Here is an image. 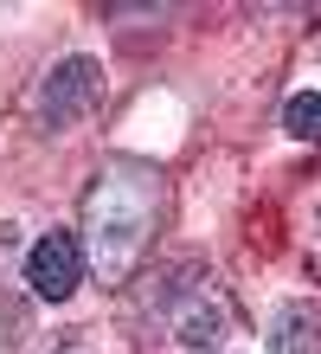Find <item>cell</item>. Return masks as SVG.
Instances as JSON below:
<instances>
[{"label": "cell", "instance_id": "obj_1", "mask_svg": "<svg viewBox=\"0 0 321 354\" xmlns=\"http://www.w3.org/2000/svg\"><path fill=\"white\" fill-rule=\"evenodd\" d=\"M161 206H167V180L155 168H142V161H110L90 180V194H84V252L97 258V270L110 283L128 277L135 258L148 252Z\"/></svg>", "mask_w": 321, "mask_h": 354}, {"label": "cell", "instance_id": "obj_2", "mask_svg": "<svg viewBox=\"0 0 321 354\" xmlns=\"http://www.w3.org/2000/svg\"><path fill=\"white\" fill-rule=\"evenodd\" d=\"M97 91H103L97 58H64V65H52L46 91H39V122H46V129H64V122H77V116L97 103Z\"/></svg>", "mask_w": 321, "mask_h": 354}, {"label": "cell", "instance_id": "obj_3", "mask_svg": "<svg viewBox=\"0 0 321 354\" xmlns=\"http://www.w3.org/2000/svg\"><path fill=\"white\" fill-rule=\"evenodd\" d=\"M26 277H32V297H46V303L77 297V283H84V239L77 232H46L32 245V258H26Z\"/></svg>", "mask_w": 321, "mask_h": 354}, {"label": "cell", "instance_id": "obj_4", "mask_svg": "<svg viewBox=\"0 0 321 354\" xmlns=\"http://www.w3.org/2000/svg\"><path fill=\"white\" fill-rule=\"evenodd\" d=\"M270 354H321V309L315 303H289L270 322Z\"/></svg>", "mask_w": 321, "mask_h": 354}, {"label": "cell", "instance_id": "obj_5", "mask_svg": "<svg viewBox=\"0 0 321 354\" xmlns=\"http://www.w3.org/2000/svg\"><path fill=\"white\" fill-rule=\"evenodd\" d=\"M212 335H225V303L219 297H206L200 309H180V342H212Z\"/></svg>", "mask_w": 321, "mask_h": 354}, {"label": "cell", "instance_id": "obj_6", "mask_svg": "<svg viewBox=\"0 0 321 354\" xmlns=\"http://www.w3.org/2000/svg\"><path fill=\"white\" fill-rule=\"evenodd\" d=\"M283 129H289V136H302V142H321V91L289 97V110H283Z\"/></svg>", "mask_w": 321, "mask_h": 354}]
</instances>
